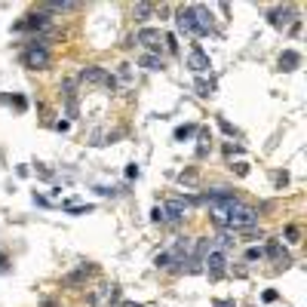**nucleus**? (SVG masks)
<instances>
[{"label":"nucleus","mask_w":307,"mask_h":307,"mask_svg":"<svg viewBox=\"0 0 307 307\" xmlns=\"http://www.w3.org/2000/svg\"><path fill=\"white\" fill-rule=\"evenodd\" d=\"M255 224H258V209L243 206V203H234V206L228 209L224 228H231V231H252Z\"/></svg>","instance_id":"nucleus-1"},{"label":"nucleus","mask_w":307,"mask_h":307,"mask_svg":"<svg viewBox=\"0 0 307 307\" xmlns=\"http://www.w3.org/2000/svg\"><path fill=\"white\" fill-rule=\"evenodd\" d=\"M22 62H25V68H31V71H43V68L49 65L46 37H34V40L28 43V49L22 52Z\"/></svg>","instance_id":"nucleus-2"},{"label":"nucleus","mask_w":307,"mask_h":307,"mask_svg":"<svg viewBox=\"0 0 307 307\" xmlns=\"http://www.w3.org/2000/svg\"><path fill=\"white\" fill-rule=\"evenodd\" d=\"M188 12H191V22H194V37H209V34L215 31V25H212V12H209L203 3H191Z\"/></svg>","instance_id":"nucleus-3"},{"label":"nucleus","mask_w":307,"mask_h":307,"mask_svg":"<svg viewBox=\"0 0 307 307\" xmlns=\"http://www.w3.org/2000/svg\"><path fill=\"white\" fill-rule=\"evenodd\" d=\"M166 252H169V271L181 274V271H185V264H188V258H191V240L175 237L172 249H166Z\"/></svg>","instance_id":"nucleus-4"},{"label":"nucleus","mask_w":307,"mask_h":307,"mask_svg":"<svg viewBox=\"0 0 307 307\" xmlns=\"http://www.w3.org/2000/svg\"><path fill=\"white\" fill-rule=\"evenodd\" d=\"M197 203H200V197H172V200L163 206L166 221H181V218H185V212H188L191 206H197Z\"/></svg>","instance_id":"nucleus-5"},{"label":"nucleus","mask_w":307,"mask_h":307,"mask_svg":"<svg viewBox=\"0 0 307 307\" xmlns=\"http://www.w3.org/2000/svg\"><path fill=\"white\" fill-rule=\"evenodd\" d=\"M203 271L209 274V280H221V277H224V271H228V252L212 249V252L203 258Z\"/></svg>","instance_id":"nucleus-6"},{"label":"nucleus","mask_w":307,"mask_h":307,"mask_svg":"<svg viewBox=\"0 0 307 307\" xmlns=\"http://www.w3.org/2000/svg\"><path fill=\"white\" fill-rule=\"evenodd\" d=\"M25 28H28V31H37V34H43V31H49V28H52V18H49L43 9H37V12H28V15H25V18L15 25V31H25Z\"/></svg>","instance_id":"nucleus-7"},{"label":"nucleus","mask_w":307,"mask_h":307,"mask_svg":"<svg viewBox=\"0 0 307 307\" xmlns=\"http://www.w3.org/2000/svg\"><path fill=\"white\" fill-rule=\"evenodd\" d=\"M135 43L148 46V49H151V55H160V49H163V31H160V28H138Z\"/></svg>","instance_id":"nucleus-8"},{"label":"nucleus","mask_w":307,"mask_h":307,"mask_svg":"<svg viewBox=\"0 0 307 307\" xmlns=\"http://www.w3.org/2000/svg\"><path fill=\"white\" fill-rule=\"evenodd\" d=\"M80 80H86V83H101V86H108V89H114V86H117V80H114L105 68H98V65L83 68V71H80Z\"/></svg>","instance_id":"nucleus-9"},{"label":"nucleus","mask_w":307,"mask_h":307,"mask_svg":"<svg viewBox=\"0 0 307 307\" xmlns=\"http://www.w3.org/2000/svg\"><path fill=\"white\" fill-rule=\"evenodd\" d=\"M203 200H206V206H234V203H240L237 191H228V188L206 191V194H203Z\"/></svg>","instance_id":"nucleus-10"},{"label":"nucleus","mask_w":307,"mask_h":307,"mask_svg":"<svg viewBox=\"0 0 307 307\" xmlns=\"http://www.w3.org/2000/svg\"><path fill=\"white\" fill-rule=\"evenodd\" d=\"M114 301H120V289L111 283V286H101L98 292H92L89 295V304L92 307H111Z\"/></svg>","instance_id":"nucleus-11"},{"label":"nucleus","mask_w":307,"mask_h":307,"mask_svg":"<svg viewBox=\"0 0 307 307\" xmlns=\"http://www.w3.org/2000/svg\"><path fill=\"white\" fill-rule=\"evenodd\" d=\"M188 68L200 77V74H206V71L212 68V62H209V55H206L200 46H194V49H191V55H188Z\"/></svg>","instance_id":"nucleus-12"},{"label":"nucleus","mask_w":307,"mask_h":307,"mask_svg":"<svg viewBox=\"0 0 307 307\" xmlns=\"http://www.w3.org/2000/svg\"><path fill=\"white\" fill-rule=\"evenodd\" d=\"M268 22H271L274 28H286V25L295 22V9H292V6H277V9L268 12Z\"/></svg>","instance_id":"nucleus-13"},{"label":"nucleus","mask_w":307,"mask_h":307,"mask_svg":"<svg viewBox=\"0 0 307 307\" xmlns=\"http://www.w3.org/2000/svg\"><path fill=\"white\" fill-rule=\"evenodd\" d=\"M264 255H268V258H274L277 264H283V268H289V264H292V255H289V252H286V249H283L277 240H271V243H268Z\"/></svg>","instance_id":"nucleus-14"},{"label":"nucleus","mask_w":307,"mask_h":307,"mask_svg":"<svg viewBox=\"0 0 307 307\" xmlns=\"http://www.w3.org/2000/svg\"><path fill=\"white\" fill-rule=\"evenodd\" d=\"M301 65V52H295V49H283V55H280V71H295Z\"/></svg>","instance_id":"nucleus-15"},{"label":"nucleus","mask_w":307,"mask_h":307,"mask_svg":"<svg viewBox=\"0 0 307 307\" xmlns=\"http://www.w3.org/2000/svg\"><path fill=\"white\" fill-rule=\"evenodd\" d=\"M175 25H178V31H181V34L194 37V22H191V12H188V6L175 12Z\"/></svg>","instance_id":"nucleus-16"},{"label":"nucleus","mask_w":307,"mask_h":307,"mask_svg":"<svg viewBox=\"0 0 307 307\" xmlns=\"http://www.w3.org/2000/svg\"><path fill=\"white\" fill-rule=\"evenodd\" d=\"M138 65H141V68H148V71H163V68H166V65H163V58H160V55H151V52H145V55L138 58Z\"/></svg>","instance_id":"nucleus-17"},{"label":"nucleus","mask_w":307,"mask_h":307,"mask_svg":"<svg viewBox=\"0 0 307 307\" xmlns=\"http://www.w3.org/2000/svg\"><path fill=\"white\" fill-rule=\"evenodd\" d=\"M92 271H95L92 264H83L80 271H74V274H68V280H65V283H68V286H80V283H83V280H86V277H89Z\"/></svg>","instance_id":"nucleus-18"},{"label":"nucleus","mask_w":307,"mask_h":307,"mask_svg":"<svg viewBox=\"0 0 307 307\" xmlns=\"http://www.w3.org/2000/svg\"><path fill=\"white\" fill-rule=\"evenodd\" d=\"M197 95H203V98L215 95V80H206V77H197Z\"/></svg>","instance_id":"nucleus-19"},{"label":"nucleus","mask_w":307,"mask_h":307,"mask_svg":"<svg viewBox=\"0 0 307 307\" xmlns=\"http://www.w3.org/2000/svg\"><path fill=\"white\" fill-rule=\"evenodd\" d=\"M65 98H68V117H77V95H74V83H65Z\"/></svg>","instance_id":"nucleus-20"},{"label":"nucleus","mask_w":307,"mask_h":307,"mask_svg":"<svg viewBox=\"0 0 307 307\" xmlns=\"http://www.w3.org/2000/svg\"><path fill=\"white\" fill-rule=\"evenodd\" d=\"M194 132H197V126H194V123H185V126H178V129H175V141H188Z\"/></svg>","instance_id":"nucleus-21"},{"label":"nucleus","mask_w":307,"mask_h":307,"mask_svg":"<svg viewBox=\"0 0 307 307\" xmlns=\"http://www.w3.org/2000/svg\"><path fill=\"white\" fill-rule=\"evenodd\" d=\"M132 12H135V18H138V22H145V18H151L154 6H151V3H135V9H132Z\"/></svg>","instance_id":"nucleus-22"},{"label":"nucleus","mask_w":307,"mask_h":307,"mask_svg":"<svg viewBox=\"0 0 307 307\" xmlns=\"http://www.w3.org/2000/svg\"><path fill=\"white\" fill-rule=\"evenodd\" d=\"M95 206H80V203H65V212H71V215H89Z\"/></svg>","instance_id":"nucleus-23"},{"label":"nucleus","mask_w":307,"mask_h":307,"mask_svg":"<svg viewBox=\"0 0 307 307\" xmlns=\"http://www.w3.org/2000/svg\"><path fill=\"white\" fill-rule=\"evenodd\" d=\"M0 101H6V105H15L18 111H25V108H28V101H25L22 95H0Z\"/></svg>","instance_id":"nucleus-24"},{"label":"nucleus","mask_w":307,"mask_h":307,"mask_svg":"<svg viewBox=\"0 0 307 307\" xmlns=\"http://www.w3.org/2000/svg\"><path fill=\"white\" fill-rule=\"evenodd\" d=\"M261 258H264V249H258V246L246 249V261H261Z\"/></svg>","instance_id":"nucleus-25"},{"label":"nucleus","mask_w":307,"mask_h":307,"mask_svg":"<svg viewBox=\"0 0 307 307\" xmlns=\"http://www.w3.org/2000/svg\"><path fill=\"white\" fill-rule=\"evenodd\" d=\"M154 268H157V271H169V252H160V255L154 258Z\"/></svg>","instance_id":"nucleus-26"},{"label":"nucleus","mask_w":307,"mask_h":307,"mask_svg":"<svg viewBox=\"0 0 307 307\" xmlns=\"http://www.w3.org/2000/svg\"><path fill=\"white\" fill-rule=\"evenodd\" d=\"M151 221H157V224H163V221H166V212H163V206H154V209H151Z\"/></svg>","instance_id":"nucleus-27"},{"label":"nucleus","mask_w":307,"mask_h":307,"mask_svg":"<svg viewBox=\"0 0 307 307\" xmlns=\"http://www.w3.org/2000/svg\"><path fill=\"white\" fill-rule=\"evenodd\" d=\"M298 237H301V231H298L295 224H289V228H286V240H289V243H298Z\"/></svg>","instance_id":"nucleus-28"},{"label":"nucleus","mask_w":307,"mask_h":307,"mask_svg":"<svg viewBox=\"0 0 307 307\" xmlns=\"http://www.w3.org/2000/svg\"><path fill=\"white\" fill-rule=\"evenodd\" d=\"M212 307H237V301H234V298H215Z\"/></svg>","instance_id":"nucleus-29"},{"label":"nucleus","mask_w":307,"mask_h":307,"mask_svg":"<svg viewBox=\"0 0 307 307\" xmlns=\"http://www.w3.org/2000/svg\"><path fill=\"white\" fill-rule=\"evenodd\" d=\"M218 126H221V132H228V135H237V129H234L228 120H218Z\"/></svg>","instance_id":"nucleus-30"},{"label":"nucleus","mask_w":307,"mask_h":307,"mask_svg":"<svg viewBox=\"0 0 307 307\" xmlns=\"http://www.w3.org/2000/svg\"><path fill=\"white\" fill-rule=\"evenodd\" d=\"M37 175H40V178H46V181H49V178H52V169H46V166H40V163H37Z\"/></svg>","instance_id":"nucleus-31"},{"label":"nucleus","mask_w":307,"mask_h":307,"mask_svg":"<svg viewBox=\"0 0 307 307\" xmlns=\"http://www.w3.org/2000/svg\"><path fill=\"white\" fill-rule=\"evenodd\" d=\"M126 178H138V163H129V166H126Z\"/></svg>","instance_id":"nucleus-32"},{"label":"nucleus","mask_w":307,"mask_h":307,"mask_svg":"<svg viewBox=\"0 0 307 307\" xmlns=\"http://www.w3.org/2000/svg\"><path fill=\"white\" fill-rule=\"evenodd\" d=\"M234 169H237V175H249V166H246V163H237Z\"/></svg>","instance_id":"nucleus-33"},{"label":"nucleus","mask_w":307,"mask_h":307,"mask_svg":"<svg viewBox=\"0 0 307 307\" xmlns=\"http://www.w3.org/2000/svg\"><path fill=\"white\" fill-rule=\"evenodd\" d=\"M286 181H289V175H286V172H277V185H280V188H283V185H286Z\"/></svg>","instance_id":"nucleus-34"},{"label":"nucleus","mask_w":307,"mask_h":307,"mask_svg":"<svg viewBox=\"0 0 307 307\" xmlns=\"http://www.w3.org/2000/svg\"><path fill=\"white\" fill-rule=\"evenodd\" d=\"M123 307H141V304H135V301H123Z\"/></svg>","instance_id":"nucleus-35"}]
</instances>
